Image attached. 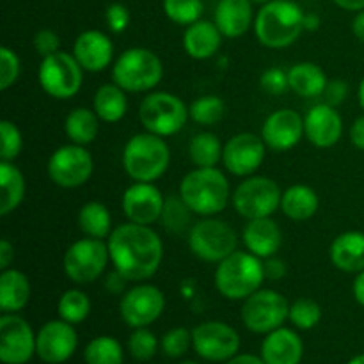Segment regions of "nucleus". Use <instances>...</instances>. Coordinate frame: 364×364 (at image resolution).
I'll list each match as a JSON object with an SVG mask.
<instances>
[{"label": "nucleus", "instance_id": "nucleus-16", "mask_svg": "<svg viewBox=\"0 0 364 364\" xmlns=\"http://www.w3.org/2000/svg\"><path fill=\"white\" fill-rule=\"evenodd\" d=\"M36 355V333L18 313L0 316V361L4 364H27Z\"/></svg>", "mask_w": 364, "mask_h": 364}, {"label": "nucleus", "instance_id": "nucleus-46", "mask_svg": "<svg viewBox=\"0 0 364 364\" xmlns=\"http://www.w3.org/2000/svg\"><path fill=\"white\" fill-rule=\"evenodd\" d=\"M259 85H262L263 91L267 95L279 96L283 95L284 91L290 89V82H288V71H284L283 68H269L262 73L259 77Z\"/></svg>", "mask_w": 364, "mask_h": 364}, {"label": "nucleus", "instance_id": "nucleus-7", "mask_svg": "<svg viewBox=\"0 0 364 364\" xmlns=\"http://www.w3.org/2000/svg\"><path fill=\"white\" fill-rule=\"evenodd\" d=\"M188 107L180 96L167 91H151L139 105V119L146 132L171 137L187 124Z\"/></svg>", "mask_w": 364, "mask_h": 364}, {"label": "nucleus", "instance_id": "nucleus-62", "mask_svg": "<svg viewBox=\"0 0 364 364\" xmlns=\"http://www.w3.org/2000/svg\"><path fill=\"white\" fill-rule=\"evenodd\" d=\"M178 364H199V363H196V361H181V363H178Z\"/></svg>", "mask_w": 364, "mask_h": 364}, {"label": "nucleus", "instance_id": "nucleus-6", "mask_svg": "<svg viewBox=\"0 0 364 364\" xmlns=\"http://www.w3.org/2000/svg\"><path fill=\"white\" fill-rule=\"evenodd\" d=\"M164 64L153 50L134 46L114 60L112 82L127 92L153 91L162 82Z\"/></svg>", "mask_w": 364, "mask_h": 364}, {"label": "nucleus", "instance_id": "nucleus-24", "mask_svg": "<svg viewBox=\"0 0 364 364\" xmlns=\"http://www.w3.org/2000/svg\"><path fill=\"white\" fill-rule=\"evenodd\" d=\"M242 242L245 245V251L252 252L258 258L267 259L270 256H276L283 245V231L279 224L270 217L247 220L242 231Z\"/></svg>", "mask_w": 364, "mask_h": 364}, {"label": "nucleus", "instance_id": "nucleus-31", "mask_svg": "<svg viewBox=\"0 0 364 364\" xmlns=\"http://www.w3.org/2000/svg\"><path fill=\"white\" fill-rule=\"evenodd\" d=\"M92 110L103 123H119L128 110V96L117 84H103L92 98Z\"/></svg>", "mask_w": 364, "mask_h": 364}, {"label": "nucleus", "instance_id": "nucleus-38", "mask_svg": "<svg viewBox=\"0 0 364 364\" xmlns=\"http://www.w3.org/2000/svg\"><path fill=\"white\" fill-rule=\"evenodd\" d=\"M192 210L185 205L183 199L178 196H169L166 198L164 203L162 215H160V223L166 228L167 233L180 235L185 230H191L192 228Z\"/></svg>", "mask_w": 364, "mask_h": 364}, {"label": "nucleus", "instance_id": "nucleus-30", "mask_svg": "<svg viewBox=\"0 0 364 364\" xmlns=\"http://www.w3.org/2000/svg\"><path fill=\"white\" fill-rule=\"evenodd\" d=\"M318 194L308 185H291L283 192L281 212L291 220H308L318 212Z\"/></svg>", "mask_w": 364, "mask_h": 364}, {"label": "nucleus", "instance_id": "nucleus-10", "mask_svg": "<svg viewBox=\"0 0 364 364\" xmlns=\"http://www.w3.org/2000/svg\"><path fill=\"white\" fill-rule=\"evenodd\" d=\"M110 262L109 245L98 238L85 237L73 242L63 258L64 274L75 284H91L100 279Z\"/></svg>", "mask_w": 364, "mask_h": 364}, {"label": "nucleus", "instance_id": "nucleus-22", "mask_svg": "<svg viewBox=\"0 0 364 364\" xmlns=\"http://www.w3.org/2000/svg\"><path fill=\"white\" fill-rule=\"evenodd\" d=\"M73 57L82 70L89 73H100L114 60V43L105 32L89 28L78 34L73 45Z\"/></svg>", "mask_w": 364, "mask_h": 364}, {"label": "nucleus", "instance_id": "nucleus-58", "mask_svg": "<svg viewBox=\"0 0 364 364\" xmlns=\"http://www.w3.org/2000/svg\"><path fill=\"white\" fill-rule=\"evenodd\" d=\"M320 27V16L316 13L304 14V31H316Z\"/></svg>", "mask_w": 364, "mask_h": 364}, {"label": "nucleus", "instance_id": "nucleus-27", "mask_svg": "<svg viewBox=\"0 0 364 364\" xmlns=\"http://www.w3.org/2000/svg\"><path fill=\"white\" fill-rule=\"evenodd\" d=\"M333 265L347 274H359L364 270V233L345 231L338 235L329 249Z\"/></svg>", "mask_w": 364, "mask_h": 364}, {"label": "nucleus", "instance_id": "nucleus-12", "mask_svg": "<svg viewBox=\"0 0 364 364\" xmlns=\"http://www.w3.org/2000/svg\"><path fill=\"white\" fill-rule=\"evenodd\" d=\"M290 313V302L276 290H263L247 297L242 304L240 316L244 326L255 334H269L284 326Z\"/></svg>", "mask_w": 364, "mask_h": 364}, {"label": "nucleus", "instance_id": "nucleus-52", "mask_svg": "<svg viewBox=\"0 0 364 364\" xmlns=\"http://www.w3.org/2000/svg\"><path fill=\"white\" fill-rule=\"evenodd\" d=\"M14 262V245L7 238L0 242V269H11V263Z\"/></svg>", "mask_w": 364, "mask_h": 364}, {"label": "nucleus", "instance_id": "nucleus-19", "mask_svg": "<svg viewBox=\"0 0 364 364\" xmlns=\"http://www.w3.org/2000/svg\"><path fill=\"white\" fill-rule=\"evenodd\" d=\"M164 203H166V198L156 185L148 183V181H134L123 192L121 208L130 223L151 226L153 223L160 220Z\"/></svg>", "mask_w": 364, "mask_h": 364}, {"label": "nucleus", "instance_id": "nucleus-61", "mask_svg": "<svg viewBox=\"0 0 364 364\" xmlns=\"http://www.w3.org/2000/svg\"><path fill=\"white\" fill-rule=\"evenodd\" d=\"M255 4H265V2H270V0H252Z\"/></svg>", "mask_w": 364, "mask_h": 364}, {"label": "nucleus", "instance_id": "nucleus-23", "mask_svg": "<svg viewBox=\"0 0 364 364\" xmlns=\"http://www.w3.org/2000/svg\"><path fill=\"white\" fill-rule=\"evenodd\" d=\"M259 355L267 364H301L304 358V343L297 331L283 326L265 334Z\"/></svg>", "mask_w": 364, "mask_h": 364}, {"label": "nucleus", "instance_id": "nucleus-55", "mask_svg": "<svg viewBox=\"0 0 364 364\" xmlns=\"http://www.w3.org/2000/svg\"><path fill=\"white\" fill-rule=\"evenodd\" d=\"M224 364H267L262 359V355H255V354H237L235 358H231L230 361H226Z\"/></svg>", "mask_w": 364, "mask_h": 364}, {"label": "nucleus", "instance_id": "nucleus-33", "mask_svg": "<svg viewBox=\"0 0 364 364\" xmlns=\"http://www.w3.org/2000/svg\"><path fill=\"white\" fill-rule=\"evenodd\" d=\"M100 121L102 119L92 109L77 107L64 119V134L73 144L87 146L98 137Z\"/></svg>", "mask_w": 364, "mask_h": 364}, {"label": "nucleus", "instance_id": "nucleus-51", "mask_svg": "<svg viewBox=\"0 0 364 364\" xmlns=\"http://www.w3.org/2000/svg\"><path fill=\"white\" fill-rule=\"evenodd\" d=\"M130 283V281L127 279V277L123 276L121 272H117L116 269H114V272H110L109 276H107V281H105V288L110 291V294H121L123 295L124 291H127V284Z\"/></svg>", "mask_w": 364, "mask_h": 364}, {"label": "nucleus", "instance_id": "nucleus-57", "mask_svg": "<svg viewBox=\"0 0 364 364\" xmlns=\"http://www.w3.org/2000/svg\"><path fill=\"white\" fill-rule=\"evenodd\" d=\"M333 2L336 4L338 7H341V9L354 11V13L364 9V0H333Z\"/></svg>", "mask_w": 364, "mask_h": 364}, {"label": "nucleus", "instance_id": "nucleus-44", "mask_svg": "<svg viewBox=\"0 0 364 364\" xmlns=\"http://www.w3.org/2000/svg\"><path fill=\"white\" fill-rule=\"evenodd\" d=\"M0 137H2V148H0V160L4 162H14L23 148V137L21 132L13 121H0Z\"/></svg>", "mask_w": 364, "mask_h": 364}, {"label": "nucleus", "instance_id": "nucleus-13", "mask_svg": "<svg viewBox=\"0 0 364 364\" xmlns=\"http://www.w3.org/2000/svg\"><path fill=\"white\" fill-rule=\"evenodd\" d=\"M95 169V160L85 146L66 144L57 148L46 164L48 178L60 188H77L87 183Z\"/></svg>", "mask_w": 364, "mask_h": 364}, {"label": "nucleus", "instance_id": "nucleus-32", "mask_svg": "<svg viewBox=\"0 0 364 364\" xmlns=\"http://www.w3.org/2000/svg\"><path fill=\"white\" fill-rule=\"evenodd\" d=\"M0 215H9L18 206L21 205L25 198V176L14 162H4L0 160Z\"/></svg>", "mask_w": 364, "mask_h": 364}, {"label": "nucleus", "instance_id": "nucleus-11", "mask_svg": "<svg viewBox=\"0 0 364 364\" xmlns=\"http://www.w3.org/2000/svg\"><path fill=\"white\" fill-rule=\"evenodd\" d=\"M38 80L43 91L55 100H70L80 91L84 70L73 53L59 50L43 57L38 70Z\"/></svg>", "mask_w": 364, "mask_h": 364}, {"label": "nucleus", "instance_id": "nucleus-41", "mask_svg": "<svg viewBox=\"0 0 364 364\" xmlns=\"http://www.w3.org/2000/svg\"><path fill=\"white\" fill-rule=\"evenodd\" d=\"M288 320L291 326L299 331H311L322 320V308L313 299H297L290 304V313H288Z\"/></svg>", "mask_w": 364, "mask_h": 364}, {"label": "nucleus", "instance_id": "nucleus-37", "mask_svg": "<svg viewBox=\"0 0 364 364\" xmlns=\"http://www.w3.org/2000/svg\"><path fill=\"white\" fill-rule=\"evenodd\" d=\"M57 313H59L60 320L71 323V326H77V323L84 322L91 313V301L82 290L71 288L60 295L59 302H57Z\"/></svg>", "mask_w": 364, "mask_h": 364}, {"label": "nucleus", "instance_id": "nucleus-42", "mask_svg": "<svg viewBox=\"0 0 364 364\" xmlns=\"http://www.w3.org/2000/svg\"><path fill=\"white\" fill-rule=\"evenodd\" d=\"M160 347V341L148 327H139L128 338V354L139 363L151 361L155 358L156 350Z\"/></svg>", "mask_w": 364, "mask_h": 364}, {"label": "nucleus", "instance_id": "nucleus-50", "mask_svg": "<svg viewBox=\"0 0 364 364\" xmlns=\"http://www.w3.org/2000/svg\"><path fill=\"white\" fill-rule=\"evenodd\" d=\"M263 272H265V279L277 283L287 276V263L281 258L270 256V258L263 259Z\"/></svg>", "mask_w": 364, "mask_h": 364}, {"label": "nucleus", "instance_id": "nucleus-53", "mask_svg": "<svg viewBox=\"0 0 364 364\" xmlns=\"http://www.w3.org/2000/svg\"><path fill=\"white\" fill-rule=\"evenodd\" d=\"M350 142L364 151V116L358 117L350 127Z\"/></svg>", "mask_w": 364, "mask_h": 364}, {"label": "nucleus", "instance_id": "nucleus-9", "mask_svg": "<svg viewBox=\"0 0 364 364\" xmlns=\"http://www.w3.org/2000/svg\"><path fill=\"white\" fill-rule=\"evenodd\" d=\"M283 191L279 185L267 176H247L231 194L235 212L245 220L272 217L281 208Z\"/></svg>", "mask_w": 364, "mask_h": 364}, {"label": "nucleus", "instance_id": "nucleus-2", "mask_svg": "<svg viewBox=\"0 0 364 364\" xmlns=\"http://www.w3.org/2000/svg\"><path fill=\"white\" fill-rule=\"evenodd\" d=\"M304 9L294 0L262 4L252 25L256 38L267 48H287L304 32Z\"/></svg>", "mask_w": 364, "mask_h": 364}, {"label": "nucleus", "instance_id": "nucleus-34", "mask_svg": "<svg viewBox=\"0 0 364 364\" xmlns=\"http://www.w3.org/2000/svg\"><path fill=\"white\" fill-rule=\"evenodd\" d=\"M78 228L85 237L105 240L112 233V215L109 208L100 201H89L78 210Z\"/></svg>", "mask_w": 364, "mask_h": 364}, {"label": "nucleus", "instance_id": "nucleus-8", "mask_svg": "<svg viewBox=\"0 0 364 364\" xmlns=\"http://www.w3.org/2000/svg\"><path fill=\"white\" fill-rule=\"evenodd\" d=\"M188 249L198 259L219 263L238 249V235L226 220L203 217L188 230Z\"/></svg>", "mask_w": 364, "mask_h": 364}, {"label": "nucleus", "instance_id": "nucleus-36", "mask_svg": "<svg viewBox=\"0 0 364 364\" xmlns=\"http://www.w3.org/2000/svg\"><path fill=\"white\" fill-rule=\"evenodd\" d=\"M85 364H123V345L112 336H96L85 345Z\"/></svg>", "mask_w": 364, "mask_h": 364}, {"label": "nucleus", "instance_id": "nucleus-60", "mask_svg": "<svg viewBox=\"0 0 364 364\" xmlns=\"http://www.w3.org/2000/svg\"><path fill=\"white\" fill-rule=\"evenodd\" d=\"M347 364H364V354H358L350 359Z\"/></svg>", "mask_w": 364, "mask_h": 364}, {"label": "nucleus", "instance_id": "nucleus-39", "mask_svg": "<svg viewBox=\"0 0 364 364\" xmlns=\"http://www.w3.org/2000/svg\"><path fill=\"white\" fill-rule=\"evenodd\" d=\"M188 114H191V119L201 127H213L223 121L224 114H226V103L220 96L206 95L194 100L188 105Z\"/></svg>", "mask_w": 364, "mask_h": 364}, {"label": "nucleus", "instance_id": "nucleus-5", "mask_svg": "<svg viewBox=\"0 0 364 364\" xmlns=\"http://www.w3.org/2000/svg\"><path fill=\"white\" fill-rule=\"evenodd\" d=\"M123 169L134 181L153 183L166 174L171 164V149L166 139L151 132H141L128 139L123 149Z\"/></svg>", "mask_w": 364, "mask_h": 364}, {"label": "nucleus", "instance_id": "nucleus-35", "mask_svg": "<svg viewBox=\"0 0 364 364\" xmlns=\"http://www.w3.org/2000/svg\"><path fill=\"white\" fill-rule=\"evenodd\" d=\"M224 146L212 132H199L188 142V156L196 167H215L223 162Z\"/></svg>", "mask_w": 364, "mask_h": 364}, {"label": "nucleus", "instance_id": "nucleus-17", "mask_svg": "<svg viewBox=\"0 0 364 364\" xmlns=\"http://www.w3.org/2000/svg\"><path fill=\"white\" fill-rule=\"evenodd\" d=\"M267 144L262 135L252 132H242L228 139L223 151V164L233 176L247 178L256 174L265 160Z\"/></svg>", "mask_w": 364, "mask_h": 364}, {"label": "nucleus", "instance_id": "nucleus-59", "mask_svg": "<svg viewBox=\"0 0 364 364\" xmlns=\"http://www.w3.org/2000/svg\"><path fill=\"white\" fill-rule=\"evenodd\" d=\"M358 96H359V105H361V109L364 110V78L361 80V84H359Z\"/></svg>", "mask_w": 364, "mask_h": 364}, {"label": "nucleus", "instance_id": "nucleus-54", "mask_svg": "<svg viewBox=\"0 0 364 364\" xmlns=\"http://www.w3.org/2000/svg\"><path fill=\"white\" fill-rule=\"evenodd\" d=\"M352 294H354L355 302L364 308V270L363 272L355 274L354 284H352Z\"/></svg>", "mask_w": 364, "mask_h": 364}, {"label": "nucleus", "instance_id": "nucleus-14", "mask_svg": "<svg viewBox=\"0 0 364 364\" xmlns=\"http://www.w3.org/2000/svg\"><path fill=\"white\" fill-rule=\"evenodd\" d=\"M192 348L210 363H226L240 354V334L219 320L203 322L192 329Z\"/></svg>", "mask_w": 364, "mask_h": 364}, {"label": "nucleus", "instance_id": "nucleus-56", "mask_svg": "<svg viewBox=\"0 0 364 364\" xmlns=\"http://www.w3.org/2000/svg\"><path fill=\"white\" fill-rule=\"evenodd\" d=\"M352 32L359 41L364 43V9L355 13L354 20H352Z\"/></svg>", "mask_w": 364, "mask_h": 364}, {"label": "nucleus", "instance_id": "nucleus-18", "mask_svg": "<svg viewBox=\"0 0 364 364\" xmlns=\"http://www.w3.org/2000/svg\"><path fill=\"white\" fill-rule=\"evenodd\" d=\"M78 347V334L64 320H50L36 333V355L46 364L70 361Z\"/></svg>", "mask_w": 364, "mask_h": 364}, {"label": "nucleus", "instance_id": "nucleus-15", "mask_svg": "<svg viewBox=\"0 0 364 364\" xmlns=\"http://www.w3.org/2000/svg\"><path fill=\"white\" fill-rule=\"evenodd\" d=\"M166 309V295L149 283H139L127 290L119 302V315L132 329L149 327L162 316Z\"/></svg>", "mask_w": 364, "mask_h": 364}, {"label": "nucleus", "instance_id": "nucleus-49", "mask_svg": "<svg viewBox=\"0 0 364 364\" xmlns=\"http://www.w3.org/2000/svg\"><path fill=\"white\" fill-rule=\"evenodd\" d=\"M348 92H350V87L345 80L341 78H334V80H329L326 91H323V103L331 107H338L347 100Z\"/></svg>", "mask_w": 364, "mask_h": 364}, {"label": "nucleus", "instance_id": "nucleus-21", "mask_svg": "<svg viewBox=\"0 0 364 364\" xmlns=\"http://www.w3.org/2000/svg\"><path fill=\"white\" fill-rule=\"evenodd\" d=\"M343 135V119L336 107L316 103L304 116V137L315 148H333Z\"/></svg>", "mask_w": 364, "mask_h": 364}, {"label": "nucleus", "instance_id": "nucleus-4", "mask_svg": "<svg viewBox=\"0 0 364 364\" xmlns=\"http://www.w3.org/2000/svg\"><path fill=\"white\" fill-rule=\"evenodd\" d=\"M215 288L228 301H245L265 281L263 259L249 251H237L217 263Z\"/></svg>", "mask_w": 364, "mask_h": 364}, {"label": "nucleus", "instance_id": "nucleus-3", "mask_svg": "<svg viewBox=\"0 0 364 364\" xmlns=\"http://www.w3.org/2000/svg\"><path fill=\"white\" fill-rule=\"evenodd\" d=\"M178 194L199 217H215L231 199L230 181L217 167H196L181 180Z\"/></svg>", "mask_w": 364, "mask_h": 364}, {"label": "nucleus", "instance_id": "nucleus-43", "mask_svg": "<svg viewBox=\"0 0 364 364\" xmlns=\"http://www.w3.org/2000/svg\"><path fill=\"white\" fill-rule=\"evenodd\" d=\"M160 348H162L164 355L169 359L183 358L188 348H192V331L185 329V327H173L162 336Z\"/></svg>", "mask_w": 364, "mask_h": 364}, {"label": "nucleus", "instance_id": "nucleus-47", "mask_svg": "<svg viewBox=\"0 0 364 364\" xmlns=\"http://www.w3.org/2000/svg\"><path fill=\"white\" fill-rule=\"evenodd\" d=\"M105 23L112 34H123L130 25V9L121 2L110 4L105 9Z\"/></svg>", "mask_w": 364, "mask_h": 364}, {"label": "nucleus", "instance_id": "nucleus-45", "mask_svg": "<svg viewBox=\"0 0 364 364\" xmlns=\"http://www.w3.org/2000/svg\"><path fill=\"white\" fill-rule=\"evenodd\" d=\"M20 71L21 64L16 52L11 50L9 46H2L0 48V89L7 91L9 87H13L20 77Z\"/></svg>", "mask_w": 364, "mask_h": 364}, {"label": "nucleus", "instance_id": "nucleus-1", "mask_svg": "<svg viewBox=\"0 0 364 364\" xmlns=\"http://www.w3.org/2000/svg\"><path fill=\"white\" fill-rule=\"evenodd\" d=\"M110 262L130 283L148 281L159 272L164 259V244L151 226L128 220L112 230L107 238Z\"/></svg>", "mask_w": 364, "mask_h": 364}, {"label": "nucleus", "instance_id": "nucleus-25", "mask_svg": "<svg viewBox=\"0 0 364 364\" xmlns=\"http://www.w3.org/2000/svg\"><path fill=\"white\" fill-rule=\"evenodd\" d=\"M252 0H219L213 13V21L224 38L237 39L255 25Z\"/></svg>", "mask_w": 364, "mask_h": 364}, {"label": "nucleus", "instance_id": "nucleus-26", "mask_svg": "<svg viewBox=\"0 0 364 364\" xmlns=\"http://www.w3.org/2000/svg\"><path fill=\"white\" fill-rule=\"evenodd\" d=\"M223 38V32L219 31L215 21L198 20L185 28L183 48L188 53V57L196 60L212 59L219 52Z\"/></svg>", "mask_w": 364, "mask_h": 364}, {"label": "nucleus", "instance_id": "nucleus-28", "mask_svg": "<svg viewBox=\"0 0 364 364\" xmlns=\"http://www.w3.org/2000/svg\"><path fill=\"white\" fill-rule=\"evenodd\" d=\"M31 281L21 270L6 269L0 274V309L20 313L31 301Z\"/></svg>", "mask_w": 364, "mask_h": 364}, {"label": "nucleus", "instance_id": "nucleus-48", "mask_svg": "<svg viewBox=\"0 0 364 364\" xmlns=\"http://www.w3.org/2000/svg\"><path fill=\"white\" fill-rule=\"evenodd\" d=\"M32 45H34V50L43 59V57H48L52 53L59 52L60 39L57 36V32H53L52 28H41V31H38L34 34Z\"/></svg>", "mask_w": 364, "mask_h": 364}, {"label": "nucleus", "instance_id": "nucleus-20", "mask_svg": "<svg viewBox=\"0 0 364 364\" xmlns=\"http://www.w3.org/2000/svg\"><path fill=\"white\" fill-rule=\"evenodd\" d=\"M304 135V117L291 109L274 110L262 127V139L272 151H288Z\"/></svg>", "mask_w": 364, "mask_h": 364}, {"label": "nucleus", "instance_id": "nucleus-29", "mask_svg": "<svg viewBox=\"0 0 364 364\" xmlns=\"http://www.w3.org/2000/svg\"><path fill=\"white\" fill-rule=\"evenodd\" d=\"M290 89L302 98H318L323 95L329 78L326 71L315 63H299L288 70Z\"/></svg>", "mask_w": 364, "mask_h": 364}, {"label": "nucleus", "instance_id": "nucleus-40", "mask_svg": "<svg viewBox=\"0 0 364 364\" xmlns=\"http://www.w3.org/2000/svg\"><path fill=\"white\" fill-rule=\"evenodd\" d=\"M162 9L167 20L176 25L188 27V25L201 20L205 4H203V0H162Z\"/></svg>", "mask_w": 364, "mask_h": 364}]
</instances>
